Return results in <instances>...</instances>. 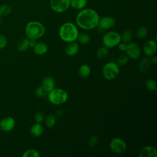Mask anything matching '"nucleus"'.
Instances as JSON below:
<instances>
[{"instance_id": "19", "label": "nucleus", "mask_w": 157, "mask_h": 157, "mask_svg": "<svg viewBox=\"0 0 157 157\" xmlns=\"http://www.w3.org/2000/svg\"><path fill=\"white\" fill-rule=\"evenodd\" d=\"M91 73L90 67L85 64H83L80 66L78 68V74L82 78L88 77Z\"/></svg>"}, {"instance_id": "27", "label": "nucleus", "mask_w": 157, "mask_h": 157, "mask_svg": "<svg viewBox=\"0 0 157 157\" xmlns=\"http://www.w3.org/2000/svg\"><path fill=\"white\" fill-rule=\"evenodd\" d=\"M148 33V29L145 26H140L136 31V36L139 39H144Z\"/></svg>"}, {"instance_id": "31", "label": "nucleus", "mask_w": 157, "mask_h": 157, "mask_svg": "<svg viewBox=\"0 0 157 157\" xmlns=\"http://www.w3.org/2000/svg\"><path fill=\"white\" fill-rule=\"evenodd\" d=\"M47 91L41 86L37 87L35 91V94L38 98H42L47 94Z\"/></svg>"}, {"instance_id": "30", "label": "nucleus", "mask_w": 157, "mask_h": 157, "mask_svg": "<svg viewBox=\"0 0 157 157\" xmlns=\"http://www.w3.org/2000/svg\"><path fill=\"white\" fill-rule=\"evenodd\" d=\"M23 157H39L40 156L38 151L34 149H28L23 155Z\"/></svg>"}, {"instance_id": "2", "label": "nucleus", "mask_w": 157, "mask_h": 157, "mask_svg": "<svg viewBox=\"0 0 157 157\" xmlns=\"http://www.w3.org/2000/svg\"><path fill=\"white\" fill-rule=\"evenodd\" d=\"M78 35V30L75 24L72 22L64 23L59 28V36L65 42H74Z\"/></svg>"}, {"instance_id": "5", "label": "nucleus", "mask_w": 157, "mask_h": 157, "mask_svg": "<svg viewBox=\"0 0 157 157\" xmlns=\"http://www.w3.org/2000/svg\"><path fill=\"white\" fill-rule=\"evenodd\" d=\"M121 41V35L116 31H108L102 37V44L108 48L117 46Z\"/></svg>"}, {"instance_id": "13", "label": "nucleus", "mask_w": 157, "mask_h": 157, "mask_svg": "<svg viewBox=\"0 0 157 157\" xmlns=\"http://www.w3.org/2000/svg\"><path fill=\"white\" fill-rule=\"evenodd\" d=\"M139 157H156L157 150L155 147L148 145L144 147L139 152Z\"/></svg>"}, {"instance_id": "23", "label": "nucleus", "mask_w": 157, "mask_h": 157, "mask_svg": "<svg viewBox=\"0 0 157 157\" xmlns=\"http://www.w3.org/2000/svg\"><path fill=\"white\" fill-rule=\"evenodd\" d=\"M29 39L28 38H23L21 39L17 44V49L19 51L23 52L26 50L29 47Z\"/></svg>"}, {"instance_id": "4", "label": "nucleus", "mask_w": 157, "mask_h": 157, "mask_svg": "<svg viewBox=\"0 0 157 157\" xmlns=\"http://www.w3.org/2000/svg\"><path fill=\"white\" fill-rule=\"evenodd\" d=\"M48 99L54 105H61L67 101L68 94L63 89L54 88L48 92Z\"/></svg>"}, {"instance_id": "26", "label": "nucleus", "mask_w": 157, "mask_h": 157, "mask_svg": "<svg viewBox=\"0 0 157 157\" xmlns=\"http://www.w3.org/2000/svg\"><path fill=\"white\" fill-rule=\"evenodd\" d=\"M129 61V57L126 54H121L117 58L116 63L119 66L125 65Z\"/></svg>"}, {"instance_id": "3", "label": "nucleus", "mask_w": 157, "mask_h": 157, "mask_svg": "<svg viewBox=\"0 0 157 157\" xmlns=\"http://www.w3.org/2000/svg\"><path fill=\"white\" fill-rule=\"evenodd\" d=\"M25 34L29 39H37L42 37L45 33L44 25L39 21H31L28 22L25 29Z\"/></svg>"}, {"instance_id": "11", "label": "nucleus", "mask_w": 157, "mask_h": 157, "mask_svg": "<svg viewBox=\"0 0 157 157\" xmlns=\"http://www.w3.org/2000/svg\"><path fill=\"white\" fill-rule=\"evenodd\" d=\"M115 24V20L114 18L110 16H105L102 18H100L98 26L102 29H110L114 26Z\"/></svg>"}, {"instance_id": "7", "label": "nucleus", "mask_w": 157, "mask_h": 157, "mask_svg": "<svg viewBox=\"0 0 157 157\" xmlns=\"http://www.w3.org/2000/svg\"><path fill=\"white\" fill-rule=\"evenodd\" d=\"M50 6L56 13L66 12L70 7V0H50Z\"/></svg>"}, {"instance_id": "16", "label": "nucleus", "mask_w": 157, "mask_h": 157, "mask_svg": "<svg viewBox=\"0 0 157 157\" xmlns=\"http://www.w3.org/2000/svg\"><path fill=\"white\" fill-rule=\"evenodd\" d=\"M33 48L34 53L37 55H42L46 53L48 51L47 45L42 42H36V45Z\"/></svg>"}, {"instance_id": "9", "label": "nucleus", "mask_w": 157, "mask_h": 157, "mask_svg": "<svg viewBox=\"0 0 157 157\" xmlns=\"http://www.w3.org/2000/svg\"><path fill=\"white\" fill-rule=\"evenodd\" d=\"M125 52L128 56L132 59L139 58L141 54V50L139 46L134 42H131L127 44V47Z\"/></svg>"}, {"instance_id": "28", "label": "nucleus", "mask_w": 157, "mask_h": 157, "mask_svg": "<svg viewBox=\"0 0 157 157\" xmlns=\"http://www.w3.org/2000/svg\"><path fill=\"white\" fill-rule=\"evenodd\" d=\"M146 88L150 91L156 90V83L153 79H147L145 83Z\"/></svg>"}, {"instance_id": "36", "label": "nucleus", "mask_w": 157, "mask_h": 157, "mask_svg": "<svg viewBox=\"0 0 157 157\" xmlns=\"http://www.w3.org/2000/svg\"><path fill=\"white\" fill-rule=\"evenodd\" d=\"M150 57H151V58L150 59V63L153 64H156L157 63V57L155 55H153Z\"/></svg>"}, {"instance_id": "34", "label": "nucleus", "mask_w": 157, "mask_h": 157, "mask_svg": "<svg viewBox=\"0 0 157 157\" xmlns=\"http://www.w3.org/2000/svg\"><path fill=\"white\" fill-rule=\"evenodd\" d=\"M7 41L6 37L4 35L0 34V49L4 48L7 45Z\"/></svg>"}, {"instance_id": "32", "label": "nucleus", "mask_w": 157, "mask_h": 157, "mask_svg": "<svg viewBox=\"0 0 157 157\" xmlns=\"http://www.w3.org/2000/svg\"><path fill=\"white\" fill-rule=\"evenodd\" d=\"M44 113L41 111H38L34 115V119L36 123H42L44 120Z\"/></svg>"}, {"instance_id": "22", "label": "nucleus", "mask_w": 157, "mask_h": 157, "mask_svg": "<svg viewBox=\"0 0 157 157\" xmlns=\"http://www.w3.org/2000/svg\"><path fill=\"white\" fill-rule=\"evenodd\" d=\"M150 64H151V63H150V59L148 58H144L140 60L139 63V68L140 71L145 72L147 70H148V69L150 67Z\"/></svg>"}, {"instance_id": "14", "label": "nucleus", "mask_w": 157, "mask_h": 157, "mask_svg": "<svg viewBox=\"0 0 157 157\" xmlns=\"http://www.w3.org/2000/svg\"><path fill=\"white\" fill-rule=\"evenodd\" d=\"M42 86L48 93L55 87V80L52 77L47 76L44 78L42 82Z\"/></svg>"}, {"instance_id": "20", "label": "nucleus", "mask_w": 157, "mask_h": 157, "mask_svg": "<svg viewBox=\"0 0 157 157\" xmlns=\"http://www.w3.org/2000/svg\"><path fill=\"white\" fill-rule=\"evenodd\" d=\"M12 12V7L9 4H2L0 6V17H5Z\"/></svg>"}, {"instance_id": "24", "label": "nucleus", "mask_w": 157, "mask_h": 157, "mask_svg": "<svg viewBox=\"0 0 157 157\" xmlns=\"http://www.w3.org/2000/svg\"><path fill=\"white\" fill-rule=\"evenodd\" d=\"M78 41L82 45H86L90 42V37L86 33L78 34L77 39Z\"/></svg>"}, {"instance_id": "33", "label": "nucleus", "mask_w": 157, "mask_h": 157, "mask_svg": "<svg viewBox=\"0 0 157 157\" xmlns=\"http://www.w3.org/2000/svg\"><path fill=\"white\" fill-rule=\"evenodd\" d=\"M98 140V136H96V135H93L90 138V139L88 140V145L90 147H94L96 145Z\"/></svg>"}, {"instance_id": "35", "label": "nucleus", "mask_w": 157, "mask_h": 157, "mask_svg": "<svg viewBox=\"0 0 157 157\" xmlns=\"http://www.w3.org/2000/svg\"><path fill=\"white\" fill-rule=\"evenodd\" d=\"M126 47H127V44L126 43H124V42H122V43H120L118 45V49L121 51V52H125L126 49Z\"/></svg>"}, {"instance_id": "12", "label": "nucleus", "mask_w": 157, "mask_h": 157, "mask_svg": "<svg viewBox=\"0 0 157 157\" xmlns=\"http://www.w3.org/2000/svg\"><path fill=\"white\" fill-rule=\"evenodd\" d=\"M15 120L10 117H7L3 118L0 121V128L3 131H10L15 126Z\"/></svg>"}, {"instance_id": "39", "label": "nucleus", "mask_w": 157, "mask_h": 157, "mask_svg": "<svg viewBox=\"0 0 157 157\" xmlns=\"http://www.w3.org/2000/svg\"><path fill=\"white\" fill-rule=\"evenodd\" d=\"M31 1H33V0H31Z\"/></svg>"}, {"instance_id": "17", "label": "nucleus", "mask_w": 157, "mask_h": 157, "mask_svg": "<svg viewBox=\"0 0 157 157\" xmlns=\"http://www.w3.org/2000/svg\"><path fill=\"white\" fill-rule=\"evenodd\" d=\"M44 131V128L40 123H36V124H33L30 129L31 134L35 137H39L41 136L43 134Z\"/></svg>"}, {"instance_id": "21", "label": "nucleus", "mask_w": 157, "mask_h": 157, "mask_svg": "<svg viewBox=\"0 0 157 157\" xmlns=\"http://www.w3.org/2000/svg\"><path fill=\"white\" fill-rule=\"evenodd\" d=\"M132 38V31L130 29H126L122 33V35H121V40L123 41V42L126 44L129 43Z\"/></svg>"}, {"instance_id": "6", "label": "nucleus", "mask_w": 157, "mask_h": 157, "mask_svg": "<svg viewBox=\"0 0 157 157\" xmlns=\"http://www.w3.org/2000/svg\"><path fill=\"white\" fill-rule=\"evenodd\" d=\"M102 72L105 79L107 80H112L115 79L119 74V66L115 62L107 63L104 66Z\"/></svg>"}, {"instance_id": "38", "label": "nucleus", "mask_w": 157, "mask_h": 157, "mask_svg": "<svg viewBox=\"0 0 157 157\" xmlns=\"http://www.w3.org/2000/svg\"><path fill=\"white\" fill-rule=\"evenodd\" d=\"M1 21H2V17H0V24L1 23Z\"/></svg>"}, {"instance_id": "18", "label": "nucleus", "mask_w": 157, "mask_h": 157, "mask_svg": "<svg viewBox=\"0 0 157 157\" xmlns=\"http://www.w3.org/2000/svg\"><path fill=\"white\" fill-rule=\"evenodd\" d=\"M87 0H70V6L76 10H82L85 7Z\"/></svg>"}, {"instance_id": "8", "label": "nucleus", "mask_w": 157, "mask_h": 157, "mask_svg": "<svg viewBox=\"0 0 157 157\" xmlns=\"http://www.w3.org/2000/svg\"><path fill=\"white\" fill-rule=\"evenodd\" d=\"M110 150L115 153H122L126 149V142L121 138L115 137L112 139L110 142Z\"/></svg>"}, {"instance_id": "25", "label": "nucleus", "mask_w": 157, "mask_h": 157, "mask_svg": "<svg viewBox=\"0 0 157 157\" xmlns=\"http://www.w3.org/2000/svg\"><path fill=\"white\" fill-rule=\"evenodd\" d=\"M109 53V50L108 48L105 47V46L100 47L96 52V56L99 59H103L105 58Z\"/></svg>"}, {"instance_id": "10", "label": "nucleus", "mask_w": 157, "mask_h": 157, "mask_svg": "<svg viewBox=\"0 0 157 157\" xmlns=\"http://www.w3.org/2000/svg\"><path fill=\"white\" fill-rule=\"evenodd\" d=\"M157 51L156 42L152 39L148 40L145 42L143 47V52L147 56H151L155 55Z\"/></svg>"}, {"instance_id": "29", "label": "nucleus", "mask_w": 157, "mask_h": 157, "mask_svg": "<svg viewBox=\"0 0 157 157\" xmlns=\"http://www.w3.org/2000/svg\"><path fill=\"white\" fill-rule=\"evenodd\" d=\"M56 123V119L53 115H49L45 118V124L46 126L51 128L55 126Z\"/></svg>"}, {"instance_id": "1", "label": "nucleus", "mask_w": 157, "mask_h": 157, "mask_svg": "<svg viewBox=\"0 0 157 157\" xmlns=\"http://www.w3.org/2000/svg\"><path fill=\"white\" fill-rule=\"evenodd\" d=\"M100 17L98 13L91 8H84L77 15V25L85 30H91L98 27Z\"/></svg>"}, {"instance_id": "37", "label": "nucleus", "mask_w": 157, "mask_h": 157, "mask_svg": "<svg viewBox=\"0 0 157 157\" xmlns=\"http://www.w3.org/2000/svg\"><path fill=\"white\" fill-rule=\"evenodd\" d=\"M36 40L35 39H29V47H34V45L36 44Z\"/></svg>"}, {"instance_id": "15", "label": "nucleus", "mask_w": 157, "mask_h": 157, "mask_svg": "<svg viewBox=\"0 0 157 157\" xmlns=\"http://www.w3.org/2000/svg\"><path fill=\"white\" fill-rule=\"evenodd\" d=\"M79 50L78 45L74 42H68L65 47V52L66 53L70 56H73L75 55Z\"/></svg>"}]
</instances>
